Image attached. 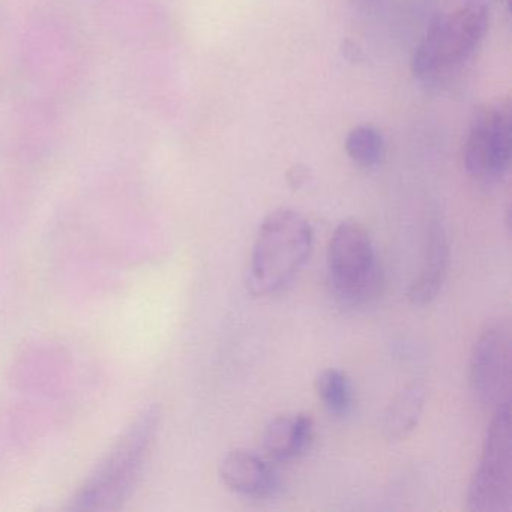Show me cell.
Here are the masks:
<instances>
[{"instance_id":"obj_1","label":"cell","mask_w":512,"mask_h":512,"mask_svg":"<svg viewBox=\"0 0 512 512\" xmlns=\"http://www.w3.org/2000/svg\"><path fill=\"white\" fill-rule=\"evenodd\" d=\"M310 221L293 211L278 209L260 224L247 272L251 295L268 298L283 292L304 268L313 250Z\"/></svg>"},{"instance_id":"obj_2","label":"cell","mask_w":512,"mask_h":512,"mask_svg":"<svg viewBox=\"0 0 512 512\" xmlns=\"http://www.w3.org/2000/svg\"><path fill=\"white\" fill-rule=\"evenodd\" d=\"M160 425V410H143L71 500L76 511H113L127 499L145 466Z\"/></svg>"},{"instance_id":"obj_3","label":"cell","mask_w":512,"mask_h":512,"mask_svg":"<svg viewBox=\"0 0 512 512\" xmlns=\"http://www.w3.org/2000/svg\"><path fill=\"white\" fill-rule=\"evenodd\" d=\"M490 23V11L484 4L466 5L451 16L431 23L412 59V73L422 82L463 67L484 41Z\"/></svg>"},{"instance_id":"obj_4","label":"cell","mask_w":512,"mask_h":512,"mask_svg":"<svg viewBox=\"0 0 512 512\" xmlns=\"http://www.w3.org/2000/svg\"><path fill=\"white\" fill-rule=\"evenodd\" d=\"M328 272L332 290L349 307L371 304L382 290V269L373 241L356 221H343L328 245Z\"/></svg>"},{"instance_id":"obj_5","label":"cell","mask_w":512,"mask_h":512,"mask_svg":"<svg viewBox=\"0 0 512 512\" xmlns=\"http://www.w3.org/2000/svg\"><path fill=\"white\" fill-rule=\"evenodd\" d=\"M511 401L494 409L478 467L467 491L472 512L512 511Z\"/></svg>"},{"instance_id":"obj_6","label":"cell","mask_w":512,"mask_h":512,"mask_svg":"<svg viewBox=\"0 0 512 512\" xmlns=\"http://www.w3.org/2000/svg\"><path fill=\"white\" fill-rule=\"evenodd\" d=\"M512 160V104L494 98L476 110L464 145V167L473 181L499 184Z\"/></svg>"},{"instance_id":"obj_7","label":"cell","mask_w":512,"mask_h":512,"mask_svg":"<svg viewBox=\"0 0 512 512\" xmlns=\"http://www.w3.org/2000/svg\"><path fill=\"white\" fill-rule=\"evenodd\" d=\"M469 382L476 400L484 406L496 409L511 401V329L505 322L490 323L476 338Z\"/></svg>"},{"instance_id":"obj_8","label":"cell","mask_w":512,"mask_h":512,"mask_svg":"<svg viewBox=\"0 0 512 512\" xmlns=\"http://www.w3.org/2000/svg\"><path fill=\"white\" fill-rule=\"evenodd\" d=\"M220 476L230 490L254 499L274 496L280 485L268 461L247 449L230 451L221 461Z\"/></svg>"},{"instance_id":"obj_9","label":"cell","mask_w":512,"mask_h":512,"mask_svg":"<svg viewBox=\"0 0 512 512\" xmlns=\"http://www.w3.org/2000/svg\"><path fill=\"white\" fill-rule=\"evenodd\" d=\"M448 265V235H446V230L437 221H434L428 229L421 271L409 289V299L413 305L424 307L437 298L443 283H445Z\"/></svg>"},{"instance_id":"obj_10","label":"cell","mask_w":512,"mask_h":512,"mask_svg":"<svg viewBox=\"0 0 512 512\" xmlns=\"http://www.w3.org/2000/svg\"><path fill=\"white\" fill-rule=\"evenodd\" d=\"M313 418L307 413H286L266 425L263 449L269 460L290 461L304 454L313 439Z\"/></svg>"},{"instance_id":"obj_11","label":"cell","mask_w":512,"mask_h":512,"mask_svg":"<svg viewBox=\"0 0 512 512\" xmlns=\"http://www.w3.org/2000/svg\"><path fill=\"white\" fill-rule=\"evenodd\" d=\"M425 389L418 383L406 386L395 395L383 416V434L389 440H401L409 436L424 410Z\"/></svg>"},{"instance_id":"obj_12","label":"cell","mask_w":512,"mask_h":512,"mask_svg":"<svg viewBox=\"0 0 512 512\" xmlns=\"http://www.w3.org/2000/svg\"><path fill=\"white\" fill-rule=\"evenodd\" d=\"M347 155L353 163L365 169H373L382 163L385 157V139L374 127L361 125L353 128L346 137Z\"/></svg>"},{"instance_id":"obj_13","label":"cell","mask_w":512,"mask_h":512,"mask_svg":"<svg viewBox=\"0 0 512 512\" xmlns=\"http://www.w3.org/2000/svg\"><path fill=\"white\" fill-rule=\"evenodd\" d=\"M317 394L332 415L343 416L352 407V385L346 373L338 368L322 371L316 380Z\"/></svg>"},{"instance_id":"obj_14","label":"cell","mask_w":512,"mask_h":512,"mask_svg":"<svg viewBox=\"0 0 512 512\" xmlns=\"http://www.w3.org/2000/svg\"><path fill=\"white\" fill-rule=\"evenodd\" d=\"M308 179H310V170L301 164L293 166L287 173V181L293 188H301L302 185L307 184Z\"/></svg>"},{"instance_id":"obj_15","label":"cell","mask_w":512,"mask_h":512,"mask_svg":"<svg viewBox=\"0 0 512 512\" xmlns=\"http://www.w3.org/2000/svg\"><path fill=\"white\" fill-rule=\"evenodd\" d=\"M356 2H359V4L364 5V7H373V5H376L379 0H356Z\"/></svg>"}]
</instances>
